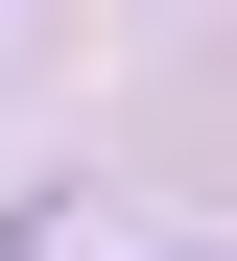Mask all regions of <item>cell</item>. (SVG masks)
Listing matches in <instances>:
<instances>
[{
    "label": "cell",
    "instance_id": "1",
    "mask_svg": "<svg viewBox=\"0 0 237 261\" xmlns=\"http://www.w3.org/2000/svg\"><path fill=\"white\" fill-rule=\"evenodd\" d=\"M0 261H47V214H24V190H0Z\"/></svg>",
    "mask_w": 237,
    "mask_h": 261
}]
</instances>
